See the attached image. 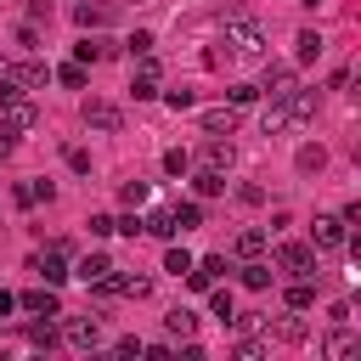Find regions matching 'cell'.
<instances>
[{
	"mask_svg": "<svg viewBox=\"0 0 361 361\" xmlns=\"http://www.w3.org/2000/svg\"><path fill=\"white\" fill-rule=\"evenodd\" d=\"M34 124H39V113H34L28 96H0V147H11L17 135H28Z\"/></svg>",
	"mask_w": 361,
	"mask_h": 361,
	"instance_id": "cell-1",
	"label": "cell"
},
{
	"mask_svg": "<svg viewBox=\"0 0 361 361\" xmlns=\"http://www.w3.org/2000/svg\"><path fill=\"white\" fill-rule=\"evenodd\" d=\"M226 45H231L237 56H259V51H265V28L248 23V17H231V23H226Z\"/></svg>",
	"mask_w": 361,
	"mask_h": 361,
	"instance_id": "cell-2",
	"label": "cell"
},
{
	"mask_svg": "<svg viewBox=\"0 0 361 361\" xmlns=\"http://www.w3.org/2000/svg\"><path fill=\"white\" fill-rule=\"evenodd\" d=\"M350 243V226L338 220V214H316V226H310V248L316 254H333V248H344Z\"/></svg>",
	"mask_w": 361,
	"mask_h": 361,
	"instance_id": "cell-3",
	"label": "cell"
},
{
	"mask_svg": "<svg viewBox=\"0 0 361 361\" xmlns=\"http://www.w3.org/2000/svg\"><path fill=\"white\" fill-rule=\"evenodd\" d=\"M293 85H299V79H293V68H288V62H265V73H259V85H254V90H259L265 102H288V90H293Z\"/></svg>",
	"mask_w": 361,
	"mask_h": 361,
	"instance_id": "cell-4",
	"label": "cell"
},
{
	"mask_svg": "<svg viewBox=\"0 0 361 361\" xmlns=\"http://www.w3.org/2000/svg\"><path fill=\"white\" fill-rule=\"evenodd\" d=\"M79 118H85L90 130H102V135H113V130H124V113H118L113 102H96V96H90L85 107H79Z\"/></svg>",
	"mask_w": 361,
	"mask_h": 361,
	"instance_id": "cell-5",
	"label": "cell"
},
{
	"mask_svg": "<svg viewBox=\"0 0 361 361\" xmlns=\"http://www.w3.org/2000/svg\"><path fill=\"white\" fill-rule=\"evenodd\" d=\"M276 265L293 271V276H316V248H305V243H282V248H276Z\"/></svg>",
	"mask_w": 361,
	"mask_h": 361,
	"instance_id": "cell-6",
	"label": "cell"
},
{
	"mask_svg": "<svg viewBox=\"0 0 361 361\" xmlns=\"http://www.w3.org/2000/svg\"><path fill=\"white\" fill-rule=\"evenodd\" d=\"M130 90H135V102H152V96H158V56H152V51L135 56V79H130Z\"/></svg>",
	"mask_w": 361,
	"mask_h": 361,
	"instance_id": "cell-7",
	"label": "cell"
},
{
	"mask_svg": "<svg viewBox=\"0 0 361 361\" xmlns=\"http://www.w3.org/2000/svg\"><path fill=\"white\" fill-rule=\"evenodd\" d=\"M68 344H73V350H96V344H102V322H96V316H73V322H68Z\"/></svg>",
	"mask_w": 361,
	"mask_h": 361,
	"instance_id": "cell-8",
	"label": "cell"
},
{
	"mask_svg": "<svg viewBox=\"0 0 361 361\" xmlns=\"http://www.w3.org/2000/svg\"><path fill=\"white\" fill-rule=\"evenodd\" d=\"M34 271H39V282H51V288H62V282H68V254H56V248H45V254L34 259Z\"/></svg>",
	"mask_w": 361,
	"mask_h": 361,
	"instance_id": "cell-9",
	"label": "cell"
},
{
	"mask_svg": "<svg viewBox=\"0 0 361 361\" xmlns=\"http://www.w3.org/2000/svg\"><path fill=\"white\" fill-rule=\"evenodd\" d=\"M220 271H226V259H220V254H209V259H192L186 282H192V288L203 293V288H214V282H220Z\"/></svg>",
	"mask_w": 361,
	"mask_h": 361,
	"instance_id": "cell-10",
	"label": "cell"
},
{
	"mask_svg": "<svg viewBox=\"0 0 361 361\" xmlns=\"http://www.w3.org/2000/svg\"><path fill=\"white\" fill-rule=\"evenodd\" d=\"M322 350H327L333 361H344V355H355V350H361V338H355V333H350L344 322H333V333L322 338Z\"/></svg>",
	"mask_w": 361,
	"mask_h": 361,
	"instance_id": "cell-11",
	"label": "cell"
},
{
	"mask_svg": "<svg viewBox=\"0 0 361 361\" xmlns=\"http://www.w3.org/2000/svg\"><path fill=\"white\" fill-rule=\"evenodd\" d=\"M305 118H316V90H288V124H305Z\"/></svg>",
	"mask_w": 361,
	"mask_h": 361,
	"instance_id": "cell-12",
	"label": "cell"
},
{
	"mask_svg": "<svg viewBox=\"0 0 361 361\" xmlns=\"http://www.w3.org/2000/svg\"><path fill=\"white\" fill-rule=\"evenodd\" d=\"M17 305H23V310H34V316H56V288H51V282H45V288H28Z\"/></svg>",
	"mask_w": 361,
	"mask_h": 361,
	"instance_id": "cell-13",
	"label": "cell"
},
{
	"mask_svg": "<svg viewBox=\"0 0 361 361\" xmlns=\"http://www.w3.org/2000/svg\"><path fill=\"white\" fill-rule=\"evenodd\" d=\"M203 130H209V135H231V130H237V107H231V102H226V107H209V113H203Z\"/></svg>",
	"mask_w": 361,
	"mask_h": 361,
	"instance_id": "cell-14",
	"label": "cell"
},
{
	"mask_svg": "<svg viewBox=\"0 0 361 361\" xmlns=\"http://www.w3.org/2000/svg\"><path fill=\"white\" fill-rule=\"evenodd\" d=\"M102 56H113V45H107V39H96V34L85 28V39L73 45V62H102Z\"/></svg>",
	"mask_w": 361,
	"mask_h": 361,
	"instance_id": "cell-15",
	"label": "cell"
},
{
	"mask_svg": "<svg viewBox=\"0 0 361 361\" xmlns=\"http://www.w3.org/2000/svg\"><path fill=\"white\" fill-rule=\"evenodd\" d=\"M192 192H197V197H220V192H226V175H220V169H209V164H203V169H197V175H192Z\"/></svg>",
	"mask_w": 361,
	"mask_h": 361,
	"instance_id": "cell-16",
	"label": "cell"
},
{
	"mask_svg": "<svg viewBox=\"0 0 361 361\" xmlns=\"http://www.w3.org/2000/svg\"><path fill=\"white\" fill-rule=\"evenodd\" d=\"M322 164H327V152H322L316 141H305V147H299V158H293V169H299V175H322Z\"/></svg>",
	"mask_w": 361,
	"mask_h": 361,
	"instance_id": "cell-17",
	"label": "cell"
},
{
	"mask_svg": "<svg viewBox=\"0 0 361 361\" xmlns=\"http://www.w3.org/2000/svg\"><path fill=\"white\" fill-rule=\"evenodd\" d=\"M73 271H79V282H85V288H90V282H96V276H107V271H113V259H107V254H85V259H79V265H73Z\"/></svg>",
	"mask_w": 361,
	"mask_h": 361,
	"instance_id": "cell-18",
	"label": "cell"
},
{
	"mask_svg": "<svg viewBox=\"0 0 361 361\" xmlns=\"http://www.w3.org/2000/svg\"><path fill=\"white\" fill-rule=\"evenodd\" d=\"M164 327H169V338H192V333H197V316H192V310H180V305H175V310H169V316H164Z\"/></svg>",
	"mask_w": 361,
	"mask_h": 361,
	"instance_id": "cell-19",
	"label": "cell"
},
{
	"mask_svg": "<svg viewBox=\"0 0 361 361\" xmlns=\"http://www.w3.org/2000/svg\"><path fill=\"white\" fill-rule=\"evenodd\" d=\"M107 17H113L107 6H90V0H79V6H73V23H79V28H102Z\"/></svg>",
	"mask_w": 361,
	"mask_h": 361,
	"instance_id": "cell-20",
	"label": "cell"
},
{
	"mask_svg": "<svg viewBox=\"0 0 361 361\" xmlns=\"http://www.w3.org/2000/svg\"><path fill=\"white\" fill-rule=\"evenodd\" d=\"M243 288H254V293H265V288H271V265H259V254L243 265Z\"/></svg>",
	"mask_w": 361,
	"mask_h": 361,
	"instance_id": "cell-21",
	"label": "cell"
},
{
	"mask_svg": "<svg viewBox=\"0 0 361 361\" xmlns=\"http://www.w3.org/2000/svg\"><path fill=\"white\" fill-rule=\"evenodd\" d=\"M293 45H299V62H316V56H322V45H327V39H322V34H316V28H299V39H293Z\"/></svg>",
	"mask_w": 361,
	"mask_h": 361,
	"instance_id": "cell-22",
	"label": "cell"
},
{
	"mask_svg": "<svg viewBox=\"0 0 361 361\" xmlns=\"http://www.w3.org/2000/svg\"><path fill=\"white\" fill-rule=\"evenodd\" d=\"M259 124H265V135H276V130H288V102H265V113H259Z\"/></svg>",
	"mask_w": 361,
	"mask_h": 361,
	"instance_id": "cell-23",
	"label": "cell"
},
{
	"mask_svg": "<svg viewBox=\"0 0 361 361\" xmlns=\"http://www.w3.org/2000/svg\"><path fill=\"white\" fill-rule=\"evenodd\" d=\"M203 164H209V169H220V175H226V169H231V147H226V141H220V135H214V141H209V147H203Z\"/></svg>",
	"mask_w": 361,
	"mask_h": 361,
	"instance_id": "cell-24",
	"label": "cell"
},
{
	"mask_svg": "<svg viewBox=\"0 0 361 361\" xmlns=\"http://www.w3.org/2000/svg\"><path fill=\"white\" fill-rule=\"evenodd\" d=\"M169 214H175V231H192V226H203V203H175Z\"/></svg>",
	"mask_w": 361,
	"mask_h": 361,
	"instance_id": "cell-25",
	"label": "cell"
},
{
	"mask_svg": "<svg viewBox=\"0 0 361 361\" xmlns=\"http://www.w3.org/2000/svg\"><path fill=\"white\" fill-rule=\"evenodd\" d=\"M141 231H152V237H175V214H169V209H152V214L141 220Z\"/></svg>",
	"mask_w": 361,
	"mask_h": 361,
	"instance_id": "cell-26",
	"label": "cell"
},
{
	"mask_svg": "<svg viewBox=\"0 0 361 361\" xmlns=\"http://www.w3.org/2000/svg\"><path fill=\"white\" fill-rule=\"evenodd\" d=\"M310 305H316V288H310V276H299L288 288V310H310Z\"/></svg>",
	"mask_w": 361,
	"mask_h": 361,
	"instance_id": "cell-27",
	"label": "cell"
},
{
	"mask_svg": "<svg viewBox=\"0 0 361 361\" xmlns=\"http://www.w3.org/2000/svg\"><path fill=\"white\" fill-rule=\"evenodd\" d=\"M203 293H209V310L231 327V316H237V310H231V288H203Z\"/></svg>",
	"mask_w": 361,
	"mask_h": 361,
	"instance_id": "cell-28",
	"label": "cell"
},
{
	"mask_svg": "<svg viewBox=\"0 0 361 361\" xmlns=\"http://www.w3.org/2000/svg\"><path fill=\"white\" fill-rule=\"evenodd\" d=\"M0 96H23V68L0 56Z\"/></svg>",
	"mask_w": 361,
	"mask_h": 361,
	"instance_id": "cell-29",
	"label": "cell"
},
{
	"mask_svg": "<svg viewBox=\"0 0 361 361\" xmlns=\"http://www.w3.org/2000/svg\"><path fill=\"white\" fill-rule=\"evenodd\" d=\"M259 248H265V231H259V226H248V231H237V254H243V259H254Z\"/></svg>",
	"mask_w": 361,
	"mask_h": 361,
	"instance_id": "cell-30",
	"label": "cell"
},
{
	"mask_svg": "<svg viewBox=\"0 0 361 361\" xmlns=\"http://www.w3.org/2000/svg\"><path fill=\"white\" fill-rule=\"evenodd\" d=\"M45 79H51V68H45V62H23V96H28V90H39Z\"/></svg>",
	"mask_w": 361,
	"mask_h": 361,
	"instance_id": "cell-31",
	"label": "cell"
},
{
	"mask_svg": "<svg viewBox=\"0 0 361 361\" xmlns=\"http://www.w3.org/2000/svg\"><path fill=\"white\" fill-rule=\"evenodd\" d=\"M28 344H34V350H51V344H56V327H51V322H28Z\"/></svg>",
	"mask_w": 361,
	"mask_h": 361,
	"instance_id": "cell-32",
	"label": "cell"
},
{
	"mask_svg": "<svg viewBox=\"0 0 361 361\" xmlns=\"http://www.w3.org/2000/svg\"><path fill=\"white\" fill-rule=\"evenodd\" d=\"M231 355H237V361H259V355H265V338H237Z\"/></svg>",
	"mask_w": 361,
	"mask_h": 361,
	"instance_id": "cell-33",
	"label": "cell"
},
{
	"mask_svg": "<svg viewBox=\"0 0 361 361\" xmlns=\"http://www.w3.org/2000/svg\"><path fill=\"white\" fill-rule=\"evenodd\" d=\"M56 79H62L68 90H79V85H85V62H62V68H56Z\"/></svg>",
	"mask_w": 361,
	"mask_h": 361,
	"instance_id": "cell-34",
	"label": "cell"
},
{
	"mask_svg": "<svg viewBox=\"0 0 361 361\" xmlns=\"http://www.w3.org/2000/svg\"><path fill=\"white\" fill-rule=\"evenodd\" d=\"M164 169H169V175H186V169H192L186 147H169V152H164Z\"/></svg>",
	"mask_w": 361,
	"mask_h": 361,
	"instance_id": "cell-35",
	"label": "cell"
},
{
	"mask_svg": "<svg viewBox=\"0 0 361 361\" xmlns=\"http://www.w3.org/2000/svg\"><path fill=\"white\" fill-rule=\"evenodd\" d=\"M118 203H130V209L147 203V180H124V186H118Z\"/></svg>",
	"mask_w": 361,
	"mask_h": 361,
	"instance_id": "cell-36",
	"label": "cell"
},
{
	"mask_svg": "<svg viewBox=\"0 0 361 361\" xmlns=\"http://www.w3.org/2000/svg\"><path fill=\"white\" fill-rule=\"evenodd\" d=\"M164 271L186 276V271H192V254H186V248H169V254H164Z\"/></svg>",
	"mask_w": 361,
	"mask_h": 361,
	"instance_id": "cell-37",
	"label": "cell"
},
{
	"mask_svg": "<svg viewBox=\"0 0 361 361\" xmlns=\"http://www.w3.org/2000/svg\"><path fill=\"white\" fill-rule=\"evenodd\" d=\"M276 338L299 344V338H305V322H299V316H282V322H276Z\"/></svg>",
	"mask_w": 361,
	"mask_h": 361,
	"instance_id": "cell-38",
	"label": "cell"
},
{
	"mask_svg": "<svg viewBox=\"0 0 361 361\" xmlns=\"http://www.w3.org/2000/svg\"><path fill=\"white\" fill-rule=\"evenodd\" d=\"M226 96H231V107H254V102H259V90H254V85H231Z\"/></svg>",
	"mask_w": 361,
	"mask_h": 361,
	"instance_id": "cell-39",
	"label": "cell"
},
{
	"mask_svg": "<svg viewBox=\"0 0 361 361\" xmlns=\"http://www.w3.org/2000/svg\"><path fill=\"white\" fill-rule=\"evenodd\" d=\"M124 45H130V56H147V51H152V34H147V28H135Z\"/></svg>",
	"mask_w": 361,
	"mask_h": 361,
	"instance_id": "cell-40",
	"label": "cell"
},
{
	"mask_svg": "<svg viewBox=\"0 0 361 361\" xmlns=\"http://www.w3.org/2000/svg\"><path fill=\"white\" fill-rule=\"evenodd\" d=\"M17 45H23V51H39V34H34V23H23V28H17Z\"/></svg>",
	"mask_w": 361,
	"mask_h": 361,
	"instance_id": "cell-41",
	"label": "cell"
},
{
	"mask_svg": "<svg viewBox=\"0 0 361 361\" xmlns=\"http://www.w3.org/2000/svg\"><path fill=\"white\" fill-rule=\"evenodd\" d=\"M164 102H169V107L180 113V107H192V90H164Z\"/></svg>",
	"mask_w": 361,
	"mask_h": 361,
	"instance_id": "cell-42",
	"label": "cell"
},
{
	"mask_svg": "<svg viewBox=\"0 0 361 361\" xmlns=\"http://www.w3.org/2000/svg\"><path fill=\"white\" fill-rule=\"evenodd\" d=\"M28 186H34V203H51V197H56V186H51V180H28Z\"/></svg>",
	"mask_w": 361,
	"mask_h": 361,
	"instance_id": "cell-43",
	"label": "cell"
},
{
	"mask_svg": "<svg viewBox=\"0 0 361 361\" xmlns=\"http://www.w3.org/2000/svg\"><path fill=\"white\" fill-rule=\"evenodd\" d=\"M113 231H124V237H135V231H141V214H124V220H113Z\"/></svg>",
	"mask_w": 361,
	"mask_h": 361,
	"instance_id": "cell-44",
	"label": "cell"
},
{
	"mask_svg": "<svg viewBox=\"0 0 361 361\" xmlns=\"http://www.w3.org/2000/svg\"><path fill=\"white\" fill-rule=\"evenodd\" d=\"M113 355H124V361H130V355H141V338H118V344H113Z\"/></svg>",
	"mask_w": 361,
	"mask_h": 361,
	"instance_id": "cell-45",
	"label": "cell"
},
{
	"mask_svg": "<svg viewBox=\"0 0 361 361\" xmlns=\"http://www.w3.org/2000/svg\"><path fill=\"white\" fill-rule=\"evenodd\" d=\"M28 17L34 23H51V0H28Z\"/></svg>",
	"mask_w": 361,
	"mask_h": 361,
	"instance_id": "cell-46",
	"label": "cell"
},
{
	"mask_svg": "<svg viewBox=\"0 0 361 361\" xmlns=\"http://www.w3.org/2000/svg\"><path fill=\"white\" fill-rule=\"evenodd\" d=\"M11 310H17V299H11L6 288H0V316H11Z\"/></svg>",
	"mask_w": 361,
	"mask_h": 361,
	"instance_id": "cell-47",
	"label": "cell"
}]
</instances>
